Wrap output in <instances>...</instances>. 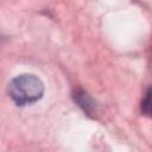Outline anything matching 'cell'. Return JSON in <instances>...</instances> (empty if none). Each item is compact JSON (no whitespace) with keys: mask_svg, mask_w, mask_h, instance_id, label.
I'll list each match as a JSON object with an SVG mask.
<instances>
[{"mask_svg":"<svg viewBox=\"0 0 152 152\" xmlns=\"http://www.w3.org/2000/svg\"><path fill=\"white\" fill-rule=\"evenodd\" d=\"M8 95L17 106H26L37 102L44 95V84L32 74H21L11 80Z\"/></svg>","mask_w":152,"mask_h":152,"instance_id":"obj_1","label":"cell"},{"mask_svg":"<svg viewBox=\"0 0 152 152\" xmlns=\"http://www.w3.org/2000/svg\"><path fill=\"white\" fill-rule=\"evenodd\" d=\"M72 99L75 101V103L82 108V110L87 114V115H95L97 112V104L95 102V100L83 89H76L72 93Z\"/></svg>","mask_w":152,"mask_h":152,"instance_id":"obj_2","label":"cell"},{"mask_svg":"<svg viewBox=\"0 0 152 152\" xmlns=\"http://www.w3.org/2000/svg\"><path fill=\"white\" fill-rule=\"evenodd\" d=\"M140 110L144 116L152 119V84H150L144 93V96L140 102Z\"/></svg>","mask_w":152,"mask_h":152,"instance_id":"obj_3","label":"cell"}]
</instances>
